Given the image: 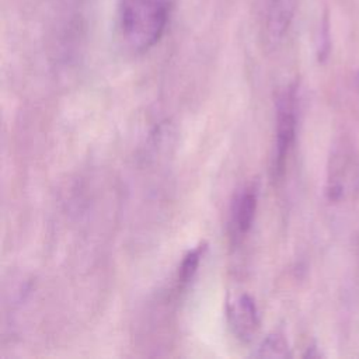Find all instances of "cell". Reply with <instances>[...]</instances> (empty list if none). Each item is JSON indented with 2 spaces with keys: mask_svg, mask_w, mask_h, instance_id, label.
Here are the masks:
<instances>
[{
  "mask_svg": "<svg viewBox=\"0 0 359 359\" xmlns=\"http://www.w3.org/2000/svg\"><path fill=\"white\" fill-rule=\"evenodd\" d=\"M174 0H116L121 38L133 52H146L164 35Z\"/></svg>",
  "mask_w": 359,
  "mask_h": 359,
  "instance_id": "6da1fadb",
  "label": "cell"
},
{
  "mask_svg": "<svg viewBox=\"0 0 359 359\" xmlns=\"http://www.w3.org/2000/svg\"><path fill=\"white\" fill-rule=\"evenodd\" d=\"M325 192L330 201L342 202L359 194V156L348 139H341L330 154Z\"/></svg>",
  "mask_w": 359,
  "mask_h": 359,
  "instance_id": "7a4b0ae2",
  "label": "cell"
},
{
  "mask_svg": "<svg viewBox=\"0 0 359 359\" xmlns=\"http://www.w3.org/2000/svg\"><path fill=\"white\" fill-rule=\"evenodd\" d=\"M297 128V88L289 86L276 101V128H275V154L273 171L280 177L285 171L289 153L293 147Z\"/></svg>",
  "mask_w": 359,
  "mask_h": 359,
  "instance_id": "3957f363",
  "label": "cell"
},
{
  "mask_svg": "<svg viewBox=\"0 0 359 359\" xmlns=\"http://www.w3.org/2000/svg\"><path fill=\"white\" fill-rule=\"evenodd\" d=\"M226 317L233 334L245 342L255 335L259 325L255 302L248 293H238L227 299Z\"/></svg>",
  "mask_w": 359,
  "mask_h": 359,
  "instance_id": "277c9868",
  "label": "cell"
},
{
  "mask_svg": "<svg viewBox=\"0 0 359 359\" xmlns=\"http://www.w3.org/2000/svg\"><path fill=\"white\" fill-rule=\"evenodd\" d=\"M297 0H265L262 14V34L268 46H276L286 35Z\"/></svg>",
  "mask_w": 359,
  "mask_h": 359,
  "instance_id": "5b68a950",
  "label": "cell"
},
{
  "mask_svg": "<svg viewBox=\"0 0 359 359\" xmlns=\"http://www.w3.org/2000/svg\"><path fill=\"white\" fill-rule=\"evenodd\" d=\"M258 206V189L254 184L245 185L231 206V229L234 237H244L252 227Z\"/></svg>",
  "mask_w": 359,
  "mask_h": 359,
  "instance_id": "8992f818",
  "label": "cell"
},
{
  "mask_svg": "<svg viewBox=\"0 0 359 359\" xmlns=\"http://www.w3.org/2000/svg\"><path fill=\"white\" fill-rule=\"evenodd\" d=\"M203 250H205L203 245H198L185 254L178 272V280L181 285L188 283L196 273L201 264V258L203 255Z\"/></svg>",
  "mask_w": 359,
  "mask_h": 359,
  "instance_id": "52a82bcc",
  "label": "cell"
},
{
  "mask_svg": "<svg viewBox=\"0 0 359 359\" xmlns=\"http://www.w3.org/2000/svg\"><path fill=\"white\" fill-rule=\"evenodd\" d=\"M257 356L262 358H285L289 356V346L283 337L280 335H268L262 344L259 345V349L257 351Z\"/></svg>",
  "mask_w": 359,
  "mask_h": 359,
  "instance_id": "ba28073f",
  "label": "cell"
}]
</instances>
